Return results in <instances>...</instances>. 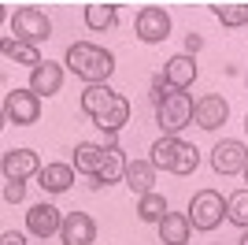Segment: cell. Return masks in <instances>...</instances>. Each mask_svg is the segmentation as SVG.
<instances>
[{
  "mask_svg": "<svg viewBox=\"0 0 248 245\" xmlns=\"http://www.w3.org/2000/svg\"><path fill=\"white\" fill-rule=\"evenodd\" d=\"M85 26H89V30H108V26H115V8L111 4H89V8H85Z\"/></svg>",
  "mask_w": 248,
  "mask_h": 245,
  "instance_id": "obj_25",
  "label": "cell"
},
{
  "mask_svg": "<svg viewBox=\"0 0 248 245\" xmlns=\"http://www.w3.org/2000/svg\"><path fill=\"white\" fill-rule=\"evenodd\" d=\"M137 37L155 45V41H167L170 37V15L163 8H145L137 15Z\"/></svg>",
  "mask_w": 248,
  "mask_h": 245,
  "instance_id": "obj_8",
  "label": "cell"
},
{
  "mask_svg": "<svg viewBox=\"0 0 248 245\" xmlns=\"http://www.w3.org/2000/svg\"><path fill=\"white\" fill-rule=\"evenodd\" d=\"M193 78H197V60H193L189 52L167 60V86H170V89H189Z\"/></svg>",
  "mask_w": 248,
  "mask_h": 245,
  "instance_id": "obj_14",
  "label": "cell"
},
{
  "mask_svg": "<svg viewBox=\"0 0 248 245\" xmlns=\"http://www.w3.org/2000/svg\"><path fill=\"white\" fill-rule=\"evenodd\" d=\"M123 182L134 190L137 197H145V193H152V182H155V163L152 160H130L126 163V175H123Z\"/></svg>",
  "mask_w": 248,
  "mask_h": 245,
  "instance_id": "obj_15",
  "label": "cell"
},
{
  "mask_svg": "<svg viewBox=\"0 0 248 245\" xmlns=\"http://www.w3.org/2000/svg\"><path fill=\"white\" fill-rule=\"evenodd\" d=\"M155 122H159V130H163V134L178 138V130L193 122V101H189V93L167 86V93L155 101Z\"/></svg>",
  "mask_w": 248,
  "mask_h": 245,
  "instance_id": "obj_2",
  "label": "cell"
},
{
  "mask_svg": "<svg viewBox=\"0 0 248 245\" xmlns=\"http://www.w3.org/2000/svg\"><path fill=\"white\" fill-rule=\"evenodd\" d=\"M189 215H178V212H167L163 223H159V242L163 245H186L189 242Z\"/></svg>",
  "mask_w": 248,
  "mask_h": 245,
  "instance_id": "obj_16",
  "label": "cell"
},
{
  "mask_svg": "<svg viewBox=\"0 0 248 245\" xmlns=\"http://www.w3.org/2000/svg\"><path fill=\"white\" fill-rule=\"evenodd\" d=\"M211 11L222 26H245L248 22V4H215Z\"/></svg>",
  "mask_w": 248,
  "mask_h": 245,
  "instance_id": "obj_26",
  "label": "cell"
},
{
  "mask_svg": "<svg viewBox=\"0 0 248 245\" xmlns=\"http://www.w3.org/2000/svg\"><path fill=\"white\" fill-rule=\"evenodd\" d=\"M197 163H200V153L193 149V145H178V156H174V175H193L197 171Z\"/></svg>",
  "mask_w": 248,
  "mask_h": 245,
  "instance_id": "obj_27",
  "label": "cell"
},
{
  "mask_svg": "<svg viewBox=\"0 0 248 245\" xmlns=\"http://www.w3.org/2000/svg\"><path fill=\"white\" fill-rule=\"evenodd\" d=\"M100 163H104V149H100V145L82 141L78 149H74V167H78V171L96 175V171H100Z\"/></svg>",
  "mask_w": 248,
  "mask_h": 245,
  "instance_id": "obj_20",
  "label": "cell"
},
{
  "mask_svg": "<svg viewBox=\"0 0 248 245\" xmlns=\"http://www.w3.org/2000/svg\"><path fill=\"white\" fill-rule=\"evenodd\" d=\"M230 119V104L222 101V97H200L197 104H193V122H197L200 130H215V126H222V122Z\"/></svg>",
  "mask_w": 248,
  "mask_h": 245,
  "instance_id": "obj_7",
  "label": "cell"
},
{
  "mask_svg": "<svg viewBox=\"0 0 248 245\" xmlns=\"http://www.w3.org/2000/svg\"><path fill=\"white\" fill-rule=\"evenodd\" d=\"M41 167H37V153H30V149H11V153H4V178H19V182H26L30 175H37Z\"/></svg>",
  "mask_w": 248,
  "mask_h": 245,
  "instance_id": "obj_12",
  "label": "cell"
},
{
  "mask_svg": "<svg viewBox=\"0 0 248 245\" xmlns=\"http://www.w3.org/2000/svg\"><path fill=\"white\" fill-rule=\"evenodd\" d=\"M93 238H96V227H93V219L85 212L63 215V227H60V242L63 245H89Z\"/></svg>",
  "mask_w": 248,
  "mask_h": 245,
  "instance_id": "obj_10",
  "label": "cell"
},
{
  "mask_svg": "<svg viewBox=\"0 0 248 245\" xmlns=\"http://www.w3.org/2000/svg\"><path fill=\"white\" fill-rule=\"evenodd\" d=\"M41 115V97L33 89H11L8 101H4V119L15 122V126H30Z\"/></svg>",
  "mask_w": 248,
  "mask_h": 245,
  "instance_id": "obj_5",
  "label": "cell"
},
{
  "mask_svg": "<svg viewBox=\"0 0 248 245\" xmlns=\"http://www.w3.org/2000/svg\"><path fill=\"white\" fill-rule=\"evenodd\" d=\"M222 215H226V201L222 193L215 190H200L193 201H189V223L197 227V230H215L222 223Z\"/></svg>",
  "mask_w": 248,
  "mask_h": 245,
  "instance_id": "obj_3",
  "label": "cell"
},
{
  "mask_svg": "<svg viewBox=\"0 0 248 245\" xmlns=\"http://www.w3.org/2000/svg\"><path fill=\"white\" fill-rule=\"evenodd\" d=\"M0 245H26V238L15 234V230H8V234H0Z\"/></svg>",
  "mask_w": 248,
  "mask_h": 245,
  "instance_id": "obj_29",
  "label": "cell"
},
{
  "mask_svg": "<svg viewBox=\"0 0 248 245\" xmlns=\"http://www.w3.org/2000/svg\"><path fill=\"white\" fill-rule=\"evenodd\" d=\"M67 67L85 82H108V74L115 71V60H111V52L100 49V45L78 41V45L67 49Z\"/></svg>",
  "mask_w": 248,
  "mask_h": 245,
  "instance_id": "obj_1",
  "label": "cell"
},
{
  "mask_svg": "<svg viewBox=\"0 0 248 245\" xmlns=\"http://www.w3.org/2000/svg\"><path fill=\"white\" fill-rule=\"evenodd\" d=\"M37 178H41V190H48V193H63V190H71L74 171L67 167V163H45L41 171H37Z\"/></svg>",
  "mask_w": 248,
  "mask_h": 245,
  "instance_id": "obj_17",
  "label": "cell"
},
{
  "mask_svg": "<svg viewBox=\"0 0 248 245\" xmlns=\"http://www.w3.org/2000/svg\"><path fill=\"white\" fill-rule=\"evenodd\" d=\"M178 138H170V134H163L159 141L152 145V163L155 167H163V171H174V156H178Z\"/></svg>",
  "mask_w": 248,
  "mask_h": 245,
  "instance_id": "obj_21",
  "label": "cell"
},
{
  "mask_svg": "<svg viewBox=\"0 0 248 245\" xmlns=\"http://www.w3.org/2000/svg\"><path fill=\"white\" fill-rule=\"evenodd\" d=\"M241 245H248V230H245V234H241Z\"/></svg>",
  "mask_w": 248,
  "mask_h": 245,
  "instance_id": "obj_31",
  "label": "cell"
},
{
  "mask_svg": "<svg viewBox=\"0 0 248 245\" xmlns=\"http://www.w3.org/2000/svg\"><path fill=\"white\" fill-rule=\"evenodd\" d=\"M245 130H248V115H245Z\"/></svg>",
  "mask_w": 248,
  "mask_h": 245,
  "instance_id": "obj_33",
  "label": "cell"
},
{
  "mask_svg": "<svg viewBox=\"0 0 248 245\" xmlns=\"http://www.w3.org/2000/svg\"><path fill=\"white\" fill-rule=\"evenodd\" d=\"M200 45H204V41H200V37H197V34H189V37H186V52H197V49H200Z\"/></svg>",
  "mask_w": 248,
  "mask_h": 245,
  "instance_id": "obj_30",
  "label": "cell"
},
{
  "mask_svg": "<svg viewBox=\"0 0 248 245\" xmlns=\"http://www.w3.org/2000/svg\"><path fill=\"white\" fill-rule=\"evenodd\" d=\"M245 163H248V153L241 141H218L211 149V167L218 175H237V171H245Z\"/></svg>",
  "mask_w": 248,
  "mask_h": 245,
  "instance_id": "obj_9",
  "label": "cell"
},
{
  "mask_svg": "<svg viewBox=\"0 0 248 245\" xmlns=\"http://www.w3.org/2000/svg\"><path fill=\"white\" fill-rule=\"evenodd\" d=\"M226 219L248 230V186H245V190H237V193H230V197H226Z\"/></svg>",
  "mask_w": 248,
  "mask_h": 245,
  "instance_id": "obj_22",
  "label": "cell"
},
{
  "mask_svg": "<svg viewBox=\"0 0 248 245\" xmlns=\"http://www.w3.org/2000/svg\"><path fill=\"white\" fill-rule=\"evenodd\" d=\"M4 56L8 60H15V63H22V67H41V56H37V49L33 45H26V41H15V37H8L4 41Z\"/></svg>",
  "mask_w": 248,
  "mask_h": 245,
  "instance_id": "obj_19",
  "label": "cell"
},
{
  "mask_svg": "<svg viewBox=\"0 0 248 245\" xmlns=\"http://www.w3.org/2000/svg\"><path fill=\"white\" fill-rule=\"evenodd\" d=\"M126 119H130V101H126V97H119L111 112H108V115H100V119H93V122H96V126H100V130L115 134V130H119V126H123Z\"/></svg>",
  "mask_w": 248,
  "mask_h": 245,
  "instance_id": "obj_24",
  "label": "cell"
},
{
  "mask_svg": "<svg viewBox=\"0 0 248 245\" xmlns=\"http://www.w3.org/2000/svg\"><path fill=\"white\" fill-rule=\"evenodd\" d=\"M126 175V156H123V149L119 145H104V163H100V171L93 175V190L96 186H108V182H119Z\"/></svg>",
  "mask_w": 248,
  "mask_h": 245,
  "instance_id": "obj_13",
  "label": "cell"
},
{
  "mask_svg": "<svg viewBox=\"0 0 248 245\" xmlns=\"http://www.w3.org/2000/svg\"><path fill=\"white\" fill-rule=\"evenodd\" d=\"M11 34H15V41L37 45V41L52 37V22H48V15L37 11V8H19L15 15H11Z\"/></svg>",
  "mask_w": 248,
  "mask_h": 245,
  "instance_id": "obj_4",
  "label": "cell"
},
{
  "mask_svg": "<svg viewBox=\"0 0 248 245\" xmlns=\"http://www.w3.org/2000/svg\"><path fill=\"white\" fill-rule=\"evenodd\" d=\"M137 215H141L145 223H163L167 201H163L159 193H145V197H141V204H137Z\"/></svg>",
  "mask_w": 248,
  "mask_h": 245,
  "instance_id": "obj_23",
  "label": "cell"
},
{
  "mask_svg": "<svg viewBox=\"0 0 248 245\" xmlns=\"http://www.w3.org/2000/svg\"><path fill=\"white\" fill-rule=\"evenodd\" d=\"M63 82V71L56 67V63H41V67H33L30 71V89L37 93V97H48V93L60 89Z\"/></svg>",
  "mask_w": 248,
  "mask_h": 245,
  "instance_id": "obj_18",
  "label": "cell"
},
{
  "mask_svg": "<svg viewBox=\"0 0 248 245\" xmlns=\"http://www.w3.org/2000/svg\"><path fill=\"white\" fill-rule=\"evenodd\" d=\"M26 227H30V234L48 238V234H60L63 215H60V208H52V204H33L30 212H26Z\"/></svg>",
  "mask_w": 248,
  "mask_h": 245,
  "instance_id": "obj_11",
  "label": "cell"
},
{
  "mask_svg": "<svg viewBox=\"0 0 248 245\" xmlns=\"http://www.w3.org/2000/svg\"><path fill=\"white\" fill-rule=\"evenodd\" d=\"M22 193H26V186H22L19 178H8V182H4V201L8 204H19Z\"/></svg>",
  "mask_w": 248,
  "mask_h": 245,
  "instance_id": "obj_28",
  "label": "cell"
},
{
  "mask_svg": "<svg viewBox=\"0 0 248 245\" xmlns=\"http://www.w3.org/2000/svg\"><path fill=\"white\" fill-rule=\"evenodd\" d=\"M245 182H248V163H245Z\"/></svg>",
  "mask_w": 248,
  "mask_h": 245,
  "instance_id": "obj_32",
  "label": "cell"
},
{
  "mask_svg": "<svg viewBox=\"0 0 248 245\" xmlns=\"http://www.w3.org/2000/svg\"><path fill=\"white\" fill-rule=\"evenodd\" d=\"M115 101H119V93L108 86V82H89L82 93V112L89 115V119H100V115H108L115 108Z\"/></svg>",
  "mask_w": 248,
  "mask_h": 245,
  "instance_id": "obj_6",
  "label": "cell"
}]
</instances>
